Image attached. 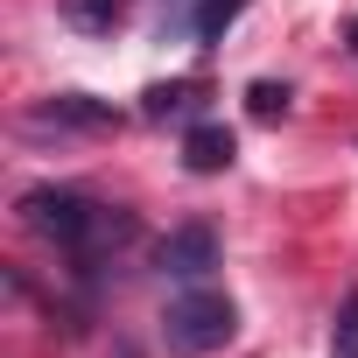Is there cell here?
Returning a JSON list of instances; mask_svg holds the SVG:
<instances>
[{"label":"cell","instance_id":"cell-12","mask_svg":"<svg viewBox=\"0 0 358 358\" xmlns=\"http://www.w3.org/2000/svg\"><path fill=\"white\" fill-rule=\"evenodd\" d=\"M351 36H358V29H351ZM351 50H358V43H351Z\"/></svg>","mask_w":358,"mask_h":358},{"label":"cell","instance_id":"cell-3","mask_svg":"<svg viewBox=\"0 0 358 358\" xmlns=\"http://www.w3.org/2000/svg\"><path fill=\"white\" fill-rule=\"evenodd\" d=\"M155 260H162L169 281H204V274L218 267V232H211V225H176Z\"/></svg>","mask_w":358,"mask_h":358},{"label":"cell","instance_id":"cell-1","mask_svg":"<svg viewBox=\"0 0 358 358\" xmlns=\"http://www.w3.org/2000/svg\"><path fill=\"white\" fill-rule=\"evenodd\" d=\"M22 218H29V232H43L50 246H64L78 267H99V253L134 232L127 211H106V204H92V197H78V190H29V197H22Z\"/></svg>","mask_w":358,"mask_h":358},{"label":"cell","instance_id":"cell-10","mask_svg":"<svg viewBox=\"0 0 358 358\" xmlns=\"http://www.w3.org/2000/svg\"><path fill=\"white\" fill-rule=\"evenodd\" d=\"M190 106V85H155L148 92V113H183Z\"/></svg>","mask_w":358,"mask_h":358},{"label":"cell","instance_id":"cell-7","mask_svg":"<svg viewBox=\"0 0 358 358\" xmlns=\"http://www.w3.org/2000/svg\"><path fill=\"white\" fill-rule=\"evenodd\" d=\"M239 8H246V0H204V8L190 15V29H197L204 43H218V36L232 29V15H239Z\"/></svg>","mask_w":358,"mask_h":358},{"label":"cell","instance_id":"cell-9","mask_svg":"<svg viewBox=\"0 0 358 358\" xmlns=\"http://www.w3.org/2000/svg\"><path fill=\"white\" fill-rule=\"evenodd\" d=\"M246 99H253V113H260V120H274V113H288V85H253Z\"/></svg>","mask_w":358,"mask_h":358},{"label":"cell","instance_id":"cell-11","mask_svg":"<svg viewBox=\"0 0 358 358\" xmlns=\"http://www.w3.org/2000/svg\"><path fill=\"white\" fill-rule=\"evenodd\" d=\"M113 358H141V351H134V344H113Z\"/></svg>","mask_w":358,"mask_h":358},{"label":"cell","instance_id":"cell-4","mask_svg":"<svg viewBox=\"0 0 358 358\" xmlns=\"http://www.w3.org/2000/svg\"><path fill=\"white\" fill-rule=\"evenodd\" d=\"M183 162H190L197 176H218V169H232V134H225V127H190V141H183Z\"/></svg>","mask_w":358,"mask_h":358},{"label":"cell","instance_id":"cell-8","mask_svg":"<svg viewBox=\"0 0 358 358\" xmlns=\"http://www.w3.org/2000/svg\"><path fill=\"white\" fill-rule=\"evenodd\" d=\"M330 358H358V288L344 295L337 309V330H330Z\"/></svg>","mask_w":358,"mask_h":358},{"label":"cell","instance_id":"cell-6","mask_svg":"<svg viewBox=\"0 0 358 358\" xmlns=\"http://www.w3.org/2000/svg\"><path fill=\"white\" fill-rule=\"evenodd\" d=\"M120 8H127V0H64V22L71 29H92V36H113L120 29Z\"/></svg>","mask_w":358,"mask_h":358},{"label":"cell","instance_id":"cell-2","mask_svg":"<svg viewBox=\"0 0 358 358\" xmlns=\"http://www.w3.org/2000/svg\"><path fill=\"white\" fill-rule=\"evenodd\" d=\"M162 330H169V351H183V358H211V351L232 344L239 309H232L225 295H211V288H190V295H176V302H169Z\"/></svg>","mask_w":358,"mask_h":358},{"label":"cell","instance_id":"cell-5","mask_svg":"<svg viewBox=\"0 0 358 358\" xmlns=\"http://www.w3.org/2000/svg\"><path fill=\"white\" fill-rule=\"evenodd\" d=\"M106 120H113V106H92V99H78V92H71V99H50V106L36 113V127H106Z\"/></svg>","mask_w":358,"mask_h":358}]
</instances>
